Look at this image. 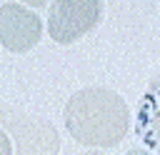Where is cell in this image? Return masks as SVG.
<instances>
[{"label": "cell", "mask_w": 160, "mask_h": 155, "mask_svg": "<svg viewBox=\"0 0 160 155\" xmlns=\"http://www.w3.org/2000/svg\"><path fill=\"white\" fill-rule=\"evenodd\" d=\"M135 135L148 150L160 155V80H152L140 98L135 115Z\"/></svg>", "instance_id": "5b68a950"}, {"label": "cell", "mask_w": 160, "mask_h": 155, "mask_svg": "<svg viewBox=\"0 0 160 155\" xmlns=\"http://www.w3.org/2000/svg\"><path fill=\"white\" fill-rule=\"evenodd\" d=\"M42 38V20L22 2L0 5V42L10 52H28Z\"/></svg>", "instance_id": "277c9868"}, {"label": "cell", "mask_w": 160, "mask_h": 155, "mask_svg": "<svg viewBox=\"0 0 160 155\" xmlns=\"http://www.w3.org/2000/svg\"><path fill=\"white\" fill-rule=\"evenodd\" d=\"M102 20L100 0H55L48 8V35L58 45H72Z\"/></svg>", "instance_id": "3957f363"}, {"label": "cell", "mask_w": 160, "mask_h": 155, "mask_svg": "<svg viewBox=\"0 0 160 155\" xmlns=\"http://www.w3.org/2000/svg\"><path fill=\"white\" fill-rule=\"evenodd\" d=\"M125 155H152V152H148V150H142V148H132V150H128Z\"/></svg>", "instance_id": "52a82bcc"}, {"label": "cell", "mask_w": 160, "mask_h": 155, "mask_svg": "<svg viewBox=\"0 0 160 155\" xmlns=\"http://www.w3.org/2000/svg\"><path fill=\"white\" fill-rule=\"evenodd\" d=\"M0 128L12 140V155H58L60 135L45 118L0 102Z\"/></svg>", "instance_id": "7a4b0ae2"}, {"label": "cell", "mask_w": 160, "mask_h": 155, "mask_svg": "<svg viewBox=\"0 0 160 155\" xmlns=\"http://www.w3.org/2000/svg\"><path fill=\"white\" fill-rule=\"evenodd\" d=\"M82 155H102V152H95V150H92V152H82Z\"/></svg>", "instance_id": "ba28073f"}, {"label": "cell", "mask_w": 160, "mask_h": 155, "mask_svg": "<svg viewBox=\"0 0 160 155\" xmlns=\"http://www.w3.org/2000/svg\"><path fill=\"white\" fill-rule=\"evenodd\" d=\"M62 122L80 145L115 148L130 130V108L115 90L90 85L68 98Z\"/></svg>", "instance_id": "6da1fadb"}, {"label": "cell", "mask_w": 160, "mask_h": 155, "mask_svg": "<svg viewBox=\"0 0 160 155\" xmlns=\"http://www.w3.org/2000/svg\"><path fill=\"white\" fill-rule=\"evenodd\" d=\"M0 155H12V140L2 128H0Z\"/></svg>", "instance_id": "8992f818"}]
</instances>
